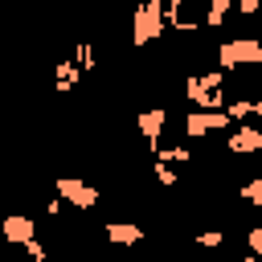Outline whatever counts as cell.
Listing matches in <instances>:
<instances>
[{
	"mask_svg": "<svg viewBox=\"0 0 262 262\" xmlns=\"http://www.w3.org/2000/svg\"><path fill=\"white\" fill-rule=\"evenodd\" d=\"M164 29H168L164 0H143V4L131 12V45H135V49L151 45L156 37H164Z\"/></svg>",
	"mask_w": 262,
	"mask_h": 262,
	"instance_id": "1",
	"label": "cell"
},
{
	"mask_svg": "<svg viewBox=\"0 0 262 262\" xmlns=\"http://www.w3.org/2000/svg\"><path fill=\"white\" fill-rule=\"evenodd\" d=\"M217 61L225 70H242V66H262V41L258 37H229L217 45Z\"/></svg>",
	"mask_w": 262,
	"mask_h": 262,
	"instance_id": "2",
	"label": "cell"
},
{
	"mask_svg": "<svg viewBox=\"0 0 262 262\" xmlns=\"http://www.w3.org/2000/svg\"><path fill=\"white\" fill-rule=\"evenodd\" d=\"M57 192H61L66 205H74V209H90V205H98V188H90V184L78 180V176H61V180H57Z\"/></svg>",
	"mask_w": 262,
	"mask_h": 262,
	"instance_id": "3",
	"label": "cell"
},
{
	"mask_svg": "<svg viewBox=\"0 0 262 262\" xmlns=\"http://www.w3.org/2000/svg\"><path fill=\"white\" fill-rule=\"evenodd\" d=\"M164 16H168V25H172L176 33H188V29L201 25V8H196L192 0H168V4H164Z\"/></svg>",
	"mask_w": 262,
	"mask_h": 262,
	"instance_id": "4",
	"label": "cell"
},
{
	"mask_svg": "<svg viewBox=\"0 0 262 262\" xmlns=\"http://www.w3.org/2000/svg\"><path fill=\"white\" fill-rule=\"evenodd\" d=\"M217 127H229V115H209V106H201V111H192L184 119V135H192V139L217 131Z\"/></svg>",
	"mask_w": 262,
	"mask_h": 262,
	"instance_id": "5",
	"label": "cell"
},
{
	"mask_svg": "<svg viewBox=\"0 0 262 262\" xmlns=\"http://www.w3.org/2000/svg\"><path fill=\"white\" fill-rule=\"evenodd\" d=\"M0 233H4L8 242H33L37 221H33V217H25V213H8V217L0 221Z\"/></svg>",
	"mask_w": 262,
	"mask_h": 262,
	"instance_id": "6",
	"label": "cell"
},
{
	"mask_svg": "<svg viewBox=\"0 0 262 262\" xmlns=\"http://www.w3.org/2000/svg\"><path fill=\"white\" fill-rule=\"evenodd\" d=\"M229 151H233V156L262 151V131H258V127H237V131H229Z\"/></svg>",
	"mask_w": 262,
	"mask_h": 262,
	"instance_id": "7",
	"label": "cell"
},
{
	"mask_svg": "<svg viewBox=\"0 0 262 262\" xmlns=\"http://www.w3.org/2000/svg\"><path fill=\"white\" fill-rule=\"evenodd\" d=\"M139 131L147 135V139H160V131H164V123H168V111L164 106H151V111H139Z\"/></svg>",
	"mask_w": 262,
	"mask_h": 262,
	"instance_id": "8",
	"label": "cell"
},
{
	"mask_svg": "<svg viewBox=\"0 0 262 262\" xmlns=\"http://www.w3.org/2000/svg\"><path fill=\"white\" fill-rule=\"evenodd\" d=\"M225 12H229V0H209L205 25H209V29H221V25H225Z\"/></svg>",
	"mask_w": 262,
	"mask_h": 262,
	"instance_id": "9",
	"label": "cell"
},
{
	"mask_svg": "<svg viewBox=\"0 0 262 262\" xmlns=\"http://www.w3.org/2000/svg\"><path fill=\"white\" fill-rule=\"evenodd\" d=\"M106 237H111V242H135V237H139V229H135V225L115 221V225H106Z\"/></svg>",
	"mask_w": 262,
	"mask_h": 262,
	"instance_id": "10",
	"label": "cell"
},
{
	"mask_svg": "<svg viewBox=\"0 0 262 262\" xmlns=\"http://www.w3.org/2000/svg\"><path fill=\"white\" fill-rule=\"evenodd\" d=\"M237 8L250 16V12H258V8H262V0H237Z\"/></svg>",
	"mask_w": 262,
	"mask_h": 262,
	"instance_id": "11",
	"label": "cell"
},
{
	"mask_svg": "<svg viewBox=\"0 0 262 262\" xmlns=\"http://www.w3.org/2000/svg\"><path fill=\"white\" fill-rule=\"evenodd\" d=\"M250 246H254V250H262V229H250Z\"/></svg>",
	"mask_w": 262,
	"mask_h": 262,
	"instance_id": "12",
	"label": "cell"
}]
</instances>
